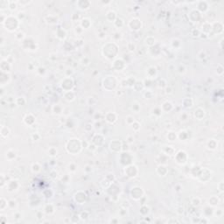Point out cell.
<instances>
[{"instance_id": "23", "label": "cell", "mask_w": 224, "mask_h": 224, "mask_svg": "<svg viewBox=\"0 0 224 224\" xmlns=\"http://www.w3.org/2000/svg\"><path fill=\"white\" fill-rule=\"evenodd\" d=\"M114 24H115V26H116V27H118V28H120V27H122L123 26V24H124V22H123V20L121 19V18H116V19L115 20V22H114Z\"/></svg>"}, {"instance_id": "10", "label": "cell", "mask_w": 224, "mask_h": 224, "mask_svg": "<svg viewBox=\"0 0 224 224\" xmlns=\"http://www.w3.org/2000/svg\"><path fill=\"white\" fill-rule=\"evenodd\" d=\"M116 18H117V16H116V13L114 11H109V12H107L106 14V19L109 20V22H115V20L116 19Z\"/></svg>"}, {"instance_id": "45", "label": "cell", "mask_w": 224, "mask_h": 224, "mask_svg": "<svg viewBox=\"0 0 224 224\" xmlns=\"http://www.w3.org/2000/svg\"><path fill=\"white\" fill-rule=\"evenodd\" d=\"M186 71V68L184 67V66H179V72L180 73V74H182V73H185Z\"/></svg>"}, {"instance_id": "35", "label": "cell", "mask_w": 224, "mask_h": 224, "mask_svg": "<svg viewBox=\"0 0 224 224\" xmlns=\"http://www.w3.org/2000/svg\"><path fill=\"white\" fill-rule=\"evenodd\" d=\"M127 47H128V49H129V51H130V52H133V51L136 49L135 44H133L132 42H130V43L128 44Z\"/></svg>"}, {"instance_id": "42", "label": "cell", "mask_w": 224, "mask_h": 224, "mask_svg": "<svg viewBox=\"0 0 224 224\" xmlns=\"http://www.w3.org/2000/svg\"><path fill=\"white\" fill-rule=\"evenodd\" d=\"M24 37H25V34L23 33V32H19V33L16 35V38L19 39H24Z\"/></svg>"}, {"instance_id": "22", "label": "cell", "mask_w": 224, "mask_h": 224, "mask_svg": "<svg viewBox=\"0 0 224 224\" xmlns=\"http://www.w3.org/2000/svg\"><path fill=\"white\" fill-rule=\"evenodd\" d=\"M155 41L156 40H155V39L153 37H147L146 39H145V43H146L147 46H154Z\"/></svg>"}, {"instance_id": "15", "label": "cell", "mask_w": 224, "mask_h": 224, "mask_svg": "<svg viewBox=\"0 0 224 224\" xmlns=\"http://www.w3.org/2000/svg\"><path fill=\"white\" fill-rule=\"evenodd\" d=\"M65 99L68 102H72L75 100V93L72 91H66L64 94Z\"/></svg>"}, {"instance_id": "9", "label": "cell", "mask_w": 224, "mask_h": 224, "mask_svg": "<svg viewBox=\"0 0 224 224\" xmlns=\"http://www.w3.org/2000/svg\"><path fill=\"white\" fill-rule=\"evenodd\" d=\"M194 116L198 120H202L205 116V110L201 108H198L194 111Z\"/></svg>"}, {"instance_id": "17", "label": "cell", "mask_w": 224, "mask_h": 224, "mask_svg": "<svg viewBox=\"0 0 224 224\" xmlns=\"http://www.w3.org/2000/svg\"><path fill=\"white\" fill-rule=\"evenodd\" d=\"M157 172H158V173H159L160 176H165L166 173H167V169H166V167L165 166L160 165V166H158Z\"/></svg>"}, {"instance_id": "36", "label": "cell", "mask_w": 224, "mask_h": 224, "mask_svg": "<svg viewBox=\"0 0 224 224\" xmlns=\"http://www.w3.org/2000/svg\"><path fill=\"white\" fill-rule=\"evenodd\" d=\"M223 74V67L222 65H218V68H217V75H222Z\"/></svg>"}, {"instance_id": "39", "label": "cell", "mask_w": 224, "mask_h": 224, "mask_svg": "<svg viewBox=\"0 0 224 224\" xmlns=\"http://www.w3.org/2000/svg\"><path fill=\"white\" fill-rule=\"evenodd\" d=\"M25 17H26V14H25V12H19V14H18L17 19H18L19 20H21V19H24Z\"/></svg>"}, {"instance_id": "21", "label": "cell", "mask_w": 224, "mask_h": 224, "mask_svg": "<svg viewBox=\"0 0 224 224\" xmlns=\"http://www.w3.org/2000/svg\"><path fill=\"white\" fill-rule=\"evenodd\" d=\"M193 105V100L191 98H186L183 100V106L185 108H189Z\"/></svg>"}, {"instance_id": "44", "label": "cell", "mask_w": 224, "mask_h": 224, "mask_svg": "<svg viewBox=\"0 0 224 224\" xmlns=\"http://www.w3.org/2000/svg\"><path fill=\"white\" fill-rule=\"evenodd\" d=\"M180 118H181V120H183V121H186L188 119V116H187V114H182L181 115V116H180Z\"/></svg>"}, {"instance_id": "29", "label": "cell", "mask_w": 224, "mask_h": 224, "mask_svg": "<svg viewBox=\"0 0 224 224\" xmlns=\"http://www.w3.org/2000/svg\"><path fill=\"white\" fill-rule=\"evenodd\" d=\"M10 156L12 157V159L16 158V152H15L13 150H9V151L6 152V158H7V159H9V158H10Z\"/></svg>"}, {"instance_id": "28", "label": "cell", "mask_w": 224, "mask_h": 224, "mask_svg": "<svg viewBox=\"0 0 224 224\" xmlns=\"http://www.w3.org/2000/svg\"><path fill=\"white\" fill-rule=\"evenodd\" d=\"M32 170L34 173H38V172L40 171V166H39V163H35V164L32 165Z\"/></svg>"}, {"instance_id": "33", "label": "cell", "mask_w": 224, "mask_h": 224, "mask_svg": "<svg viewBox=\"0 0 224 224\" xmlns=\"http://www.w3.org/2000/svg\"><path fill=\"white\" fill-rule=\"evenodd\" d=\"M191 34H192L193 37H199L200 35V30L196 29V28H193V29L192 30V32H191Z\"/></svg>"}, {"instance_id": "38", "label": "cell", "mask_w": 224, "mask_h": 224, "mask_svg": "<svg viewBox=\"0 0 224 224\" xmlns=\"http://www.w3.org/2000/svg\"><path fill=\"white\" fill-rule=\"evenodd\" d=\"M132 125V128H133V130H135V131H137V130H139V128H140V126H139V123H137V122H134V123L131 124Z\"/></svg>"}, {"instance_id": "1", "label": "cell", "mask_w": 224, "mask_h": 224, "mask_svg": "<svg viewBox=\"0 0 224 224\" xmlns=\"http://www.w3.org/2000/svg\"><path fill=\"white\" fill-rule=\"evenodd\" d=\"M19 20L16 17H13V16H9L5 19V21L4 24H5V27L6 29L9 30L10 32L15 31L17 29V27L19 26Z\"/></svg>"}, {"instance_id": "20", "label": "cell", "mask_w": 224, "mask_h": 224, "mask_svg": "<svg viewBox=\"0 0 224 224\" xmlns=\"http://www.w3.org/2000/svg\"><path fill=\"white\" fill-rule=\"evenodd\" d=\"M208 202H209V205H211V206H216V205L219 204L220 200L217 196H212V197L209 199Z\"/></svg>"}, {"instance_id": "16", "label": "cell", "mask_w": 224, "mask_h": 224, "mask_svg": "<svg viewBox=\"0 0 224 224\" xmlns=\"http://www.w3.org/2000/svg\"><path fill=\"white\" fill-rule=\"evenodd\" d=\"M146 74L149 76V78H154V76H156L157 75V69L154 67H150L147 70Z\"/></svg>"}, {"instance_id": "13", "label": "cell", "mask_w": 224, "mask_h": 224, "mask_svg": "<svg viewBox=\"0 0 224 224\" xmlns=\"http://www.w3.org/2000/svg\"><path fill=\"white\" fill-rule=\"evenodd\" d=\"M45 20L48 24H55L58 21V18L56 16H53V15H48V16H46L45 18Z\"/></svg>"}, {"instance_id": "6", "label": "cell", "mask_w": 224, "mask_h": 224, "mask_svg": "<svg viewBox=\"0 0 224 224\" xmlns=\"http://www.w3.org/2000/svg\"><path fill=\"white\" fill-rule=\"evenodd\" d=\"M109 147H110L111 151L118 152H120L121 149H122V144H121L120 141H118V140H115V141H112V142L110 143Z\"/></svg>"}, {"instance_id": "37", "label": "cell", "mask_w": 224, "mask_h": 224, "mask_svg": "<svg viewBox=\"0 0 224 224\" xmlns=\"http://www.w3.org/2000/svg\"><path fill=\"white\" fill-rule=\"evenodd\" d=\"M139 109H140V106H139V104L137 103V102H135V103L132 104V109L135 111L136 113H137V112H138Z\"/></svg>"}, {"instance_id": "4", "label": "cell", "mask_w": 224, "mask_h": 224, "mask_svg": "<svg viewBox=\"0 0 224 224\" xmlns=\"http://www.w3.org/2000/svg\"><path fill=\"white\" fill-rule=\"evenodd\" d=\"M76 6L80 10H89V7L91 6V3L89 0H79L76 2Z\"/></svg>"}, {"instance_id": "24", "label": "cell", "mask_w": 224, "mask_h": 224, "mask_svg": "<svg viewBox=\"0 0 224 224\" xmlns=\"http://www.w3.org/2000/svg\"><path fill=\"white\" fill-rule=\"evenodd\" d=\"M9 4H10V1L1 0V1H0V7H1V10H4L5 8H9Z\"/></svg>"}, {"instance_id": "19", "label": "cell", "mask_w": 224, "mask_h": 224, "mask_svg": "<svg viewBox=\"0 0 224 224\" xmlns=\"http://www.w3.org/2000/svg\"><path fill=\"white\" fill-rule=\"evenodd\" d=\"M66 35H67V32H66V31L64 29L59 28V29L57 30V37H58L59 39H64L66 38Z\"/></svg>"}, {"instance_id": "8", "label": "cell", "mask_w": 224, "mask_h": 224, "mask_svg": "<svg viewBox=\"0 0 224 224\" xmlns=\"http://www.w3.org/2000/svg\"><path fill=\"white\" fill-rule=\"evenodd\" d=\"M212 30H214V32L215 33L219 34L222 33L223 32V26L221 22H216V23H214L212 25Z\"/></svg>"}, {"instance_id": "26", "label": "cell", "mask_w": 224, "mask_h": 224, "mask_svg": "<svg viewBox=\"0 0 224 224\" xmlns=\"http://www.w3.org/2000/svg\"><path fill=\"white\" fill-rule=\"evenodd\" d=\"M18 7V2H14V1H10V4H9V9L11 11H14L16 10Z\"/></svg>"}, {"instance_id": "46", "label": "cell", "mask_w": 224, "mask_h": 224, "mask_svg": "<svg viewBox=\"0 0 224 224\" xmlns=\"http://www.w3.org/2000/svg\"><path fill=\"white\" fill-rule=\"evenodd\" d=\"M30 3H31V1H19L18 2V4H19V5H29Z\"/></svg>"}, {"instance_id": "3", "label": "cell", "mask_w": 224, "mask_h": 224, "mask_svg": "<svg viewBox=\"0 0 224 224\" xmlns=\"http://www.w3.org/2000/svg\"><path fill=\"white\" fill-rule=\"evenodd\" d=\"M176 162L179 163V164H186V160H187V154L186 152H184V151H179V152L176 154L175 156Z\"/></svg>"}, {"instance_id": "7", "label": "cell", "mask_w": 224, "mask_h": 224, "mask_svg": "<svg viewBox=\"0 0 224 224\" xmlns=\"http://www.w3.org/2000/svg\"><path fill=\"white\" fill-rule=\"evenodd\" d=\"M197 7H198L197 11L199 12H206L208 10L209 5H208V3L207 1H200V2H198Z\"/></svg>"}, {"instance_id": "12", "label": "cell", "mask_w": 224, "mask_h": 224, "mask_svg": "<svg viewBox=\"0 0 224 224\" xmlns=\"http://www.w3.org/2000/svg\"><path fill=\"white\" fill-rule=\"evenodd\" d=\"M125 170L126 171H130V173H127V176H129V177H135V176H137V173H136V172L134 173V171H137V167H136L135 166H128Z\"/></svg>"}, {"instance_id": "14", "label": "cell", "mask_w": 224, "mask_h": 224, "mask_svg": "<svg viewBox=\"0 0 224 224\" xmlns=\"http://www.w3.org/2000/svg\"><path fill=\"white\" fill-rule=\"evenodd\" d=\"M90 26H91V21H90L89 19H87V18L82 19V21H81V26H82L83 29H88Z\"/></svg>"}, {"instance_id": "43", "label": "cell", "mask_w": 224, "mask_h": 224, "mask_svg": "<svg viewBox=\"0 0 224 224\" xmlns=\"http://www.w3.org/2000/svg\"><path fill=\"white\" fill-rule=\"evenodd\" d=\"M218 186H219V190H220V192H223V190H224V186H223V181H221L220 182V184L218 185Z\"/></svg>"}, {"instance_id": "25", "label": "cell", "mask_w": 224, "mask_h": 224, "mask_svg": "<svg viewBox=\"0 0 224 224\" xmlns=\"http://www.w3.org/2000/svg\"><path fill=\"white\" fill-rule=\"evenodd\" d=\"M53 113L56 114V115H60L61 112H62V108L60 106V105H55V106L53 108Z\"/></svg>"}, {"instance_id": "32", "label": "cell", "mask_w": 224, "mask_h": 224, "mask_svg": "<svg viewBox=\"0 0 224 224\" xmlns=\"http://www.w3.org/2000/svg\"><path fill=\"white\" fill-rule=\"evenodd\" d=\"M134 122H135V119H134L133 116H128L127 117H126V123H127V124H129V125H131Z\"/></svg>"}, {"instance_id": "40", "label": "cell", "mask_w": 224, "mask_h": 224, "mask_svg": "<svg viewBox=\"0 0 224 224\" xmlns=\"http://www.w3.org/2000/svg\"><path fill=\"white\" fill-rule=\"evenodd\" d=\"M17 102H20L19 103V105H20V103H21V105H24L25 103H26V99L24 98V97H19V98L17 99Z\"/></svg>"}, {"instance_id": "41", "label": "cell", "mask_w": 224, "mask_h": 224, "mask_svg": "<svg viewBox=\"0 0 224 224\" xmlns=\"http://www.w3.org/2000/svg\"><path fill=\"white\" fill-rule=\"evenodd\" d=\"M32 138L33 140H36V141H37V140H39V138H40V135H39V133H37V132L36 133H33V134L32 135Z\"/></svg>"}, {"instance_id": "11", "label": "cell", "mask_w": 224, "mask_h": 224, "mask_svg": "<svg viewBox=\"0 0 224 224\" xmlns=\"http://www.w3.org/2000/svg\"><path fill=\"white\" fill-rule=\"evenodd\" d=\"M106 121L109 123H113L116 121V115L115 113H112V112H109L106 115Z\"/></svg>"}, {"instance_id": "34", "label": "cell", "mask_w": 224, "mask_h": 224, "mask_svg": "<svg viewBox=\"0 0 224 224\" xmlns=\"http://www.w3.org/2000/svg\"><path fill=\"white\" fill-rule=\"evenodd\" d=\"M82 64L83 66H89V63H90V60H89V58H88V57H84V58L82 59Z\"/></svg>"}, {"instance_id": "27", "label": "cell", "mask_w": 224, "mask_h": 224, "mask_svg": "<svg viewBox=\"0 0 224 224\" xmlns=\"http://www.w3.org/2000/svg\"><path fill=\"white\" fill-rule=\"evenodd\" d=\"M57 153H58V152H57V150L54 147H51L50 149L48 150V155H50L51 157H55L57 155Z\"/></svg>"}, {"instance_id": "30", "label": "cell", "mask_w": 224, "mask_h": 224, "mask_svg": "<svg viewBox=\"0 0 224 224\" xmlns=\"http://www.w3.org/2000/svg\"><path fill=\"white\" fill-rule=\"evenodd\" d=\"M191 203H192V205H193V207H198L200 204V200L199 198H193V200H192V201H191Z\"/></svg>"}, {"instance_id": "18", "label": "cell", "mask_w": 224, "mask_h": 224, "mask_svg": "<svg viewBox=\"0 0 224 224\" xmlns=\"http://www.w3.org/2000/svg\"><path fill=\"white\" fill-rule=\"evenodd\" d=\"M207 148L210 150H215L217 147V142L216 140L214 139H210L208 140V142H207Z\"/></svg>"}, {"instance_id": "5", "label": "cell", "mask_w": 224, "mask_h": 224, "mask_svg": "<svg viewBox=\"0 0 224 224\" xmlns=\"http://www.w3.org/2000/svg\"><path fill=\"white\" fill-rule=\"evenodd\" d=\"M143 193H144V192H143L142 188L136 186V187H133L131 190V197L135 200H138L142 197Z\"/></svg>"}, {"instance_id": "47", "label": "cell", "mask_w": 224, "mask_h": 224, "mask_svg": "<svg viewBox=\"0 0 224 224\" xmlns=\"http://www.w3.org/2000/svg\"><path fill=\"white\" fill-rule=\"evenodd\" d=\"M38 72H39L40 73V75H42V74H45V72H46V69L44 68H38Z\"/></svg>"}, {"instance_id": "49", "label": "cell", "mask_w": 224, "mask_h": 224, "mask_svg": "<svg viewBox=\"0 0 224 224\" xmlns=\"http://www.w3.org/2000/svg\"><path fill=\"white\" fill-rule=\"evenodd\" d=\"M222 41H223V39H221V41H220V45H221V47L222 48Z\"/></svg>"}, {"instance_id": "2", "label": "cell", "mask_w": 224, "mask_h": 224, "mask_svg": "<svg viewBox=\"0 0 224 224\" xmlns=\"http://www.w3.org/2000/svg\"><path fill=\"white\" fill-rule=\"evenodd\" d=\"M129 27H130V29L133 30V31H138L142 27V22L139 19L134 18L129 22Z\"/></svg>"}, {"instance_id": "48", "label": "cell", "mask_w": 224, "mask_h": 224, "mask_svg": "<svg viewBox=\"0 0 224 224\" xmlns=\"http://www.w3.org/2000/svg\"><path fill=\"white\" fill-rule=\"evenodd\" d=\"M85 172H88V171H92V168H91V166H85Z\"/></svg>"}, {"instance_id": "31", "label": "cell", "mask_w": 224, "mask_h": 224, "mask_svg": "<svg viewBox=\"0 0 224 224\" xmlns=\"http://www.w3.org/2000/svg\"><path fill=\"white\" fill-rule=\"evenodd\" d=\"M177 137V135H176L174 132H169L168 135H167V138H168L170 141H174Z\"/></svg>"}]
</instances>
